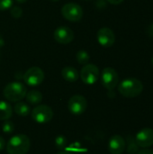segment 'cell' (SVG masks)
<instances>
[{
	"mask_svg": "<svg viewBox=\"0 0 153 154\" xmlns=\"http://www.w3.org/2000/svg\"><path fill=\"white\" fill-rule=\"evenodd\" d=\"M119 93L127 98H133L140 96L143 91V85L141 80L129 78L124 79L118 86Z\"/></svg>",
	"mask_w": 153,
	"mask_h": 154,
	"instance_id": "1",
	"label": "cell"
},
{
	"mask_svg": "<svg viewBox=\"0 0 153 154\" xmlns=\"http://www.w3.org/2000/svg\"><path fill=\"white\" fill-rule=\"evenodd\" d=\"M30 139L25 134H17L13 136L6 146L8 154H26L30 150Z\"/></svg>",
	"mask_w": 153,
	"mask_h": 154,
	"instance_id": "2",
	"label": "cell"
},
{
	"mask_svg": "<svg viewBox=\"0 0 153 154\" xmlns=\"http://www.w3.org/2000/svg\"><path fill=\"white\" fill-rule=\"evenodd\" d=\"M3 93L7 100L11 102H19L25 97L27 89L21 82H11L5 87Z\"/></svg>",
	"mask_w": 153,
	"mask_h": 154,
	"instance_id": "3",
	"label": "cell"
},
{
	"mask_svg": "<svg viewBox=\"0 0 153 154\" xmlns=\"http://www.w3.org/2000/svg\"><path fill=\"white\" fill-rule=\"evenodd\" d=\"M61 14L69 22H78L83 17V9L76 3H68L62 6Z\"/></svg>",
	"mask_w": 153,
	"mask_h": 154,
	"instance_id": "4",
	"label": "cell"
},
{
	"mask_svg": "<svg viewBox=\"0 0 153 154\" xmlns=\"http://www.w3.org/2000/svg\"><path fill=\"white\" fill-rule=\"evenodd\" d=\"M101 82L109 91L114 90L119 83V77L116 70L110 67L104 69L101 75Z\"/></svg>",
	"mask_w": 153,
	"mask_h": 154,
	"instance_id": "5",
	"label": "cell"
},
{
	"mask_svg": "<svg viewBox=\"0 0 153 154\" xmlns=\"http://www.w3.org/2000/svg\"><path fill=\"white\" fill-rule=\"evenodd\" d=\"M53 117L52 109L46 105H39L32 111V118L39 124L50 122Z\"/></svg>",
	"mask_w": 153,
	"mask_h": 154,
	"instance_id": "6",
	"label": "cell"
},
{
	"mask_svg": "<svg viewBox=\"0 0 153 154\" xmlns=\"http://www.w3.org/2000/svg\"><path fill=\"white\" fill-rule=\"evenodd\" d=\"M24 82L31 87H36L44 80V72L39 67H32L23 75Z\"/></svg>",
	"mask_w": 153,
	"mask_h": 154,
	"instance_id": "7",
	"label": "cell"
},
{
	"mask_svg": "<svg viewBox=\"0 0 153 154\" xmlns=\"http://www.w3.org/2000/svg\"><path fill=\"white\" fill-rule=\"evenodd\" d=\"M99 78V69L94 64H86L80 71V79L87 85L95 84Z\"/></svg>",
	"mask_w": 153,
	"mask_h": 154,
	"instance_id": "8",
	"label": "cell"
},
{
	"mask_svg": "<svg viewBox=\"0 0 153 154\" xmlns=\"http://www.w3.org/2000/svg\"><path fill=\"white\" fill-rule=\"evenodd\" d=\"M68 107L71 114L81 115L87 107V101L83 96L75 95L69 98L68 102Z\"/></svg>",
	"mask_w": 153,
	"mask_h": 154,
	"instance_id": "9",
	"label": "cell"
},
{
	"mask_svg": "<svg viewBox=\"0 0 153 154\" xmlns=\"http://www.w3.org/2000/svg\"><path fill=\"white\" fill-rule=\"evenodd\" d=\"M135 142L139 147L148 148L153 145V130L144 128L139 131L135 135Z\"/></svg>",
	"mask_w": 153,
	"mask_h": 154,
	"instance_id": "10",
	"label": "cell"
},
{
	"mask_svg": "<svg viewBox=\"0 0 153 154\" xmlns=\"http://www.w3.org/2000/svg\"><path fill=\"white\" fill-rule=\"evenodd\" d=\"M54 39L57 42H59L60 44H68L73 41L74 32L69 27L60 26L55 30Z\"/></svg>",
	"mask_w": 153,
	"mask_h": 154,
	"instance_id": "11",
	"label": "cell"
},
{
	"mask_svg": "<svg viewBox=\"0 0 153 154\" xmlns=\"http://www.w3.org/2000/svg\"><path fill=\"white\" fill-rule=\"evenodd\" d=\"M96 38H97L99 44L106 48L111 47L115 42V36L114 32L110 28H107V27L101 28L97 32Z\"/></svg>",
	"mask_w": 153,
	"mask_h": 154,
	"instance_id": "12",
	"label": "cell"
},
{
	"mask_svg": "<svg viewBox=\"0 0 153 154\" xmlns=\"http://www.w3.org/2000/svg\"><path fill=\"white\" fill-rule=\"evenodd\" d=\"M126 149L125 140L118 134L113 135L108 143V150L111 154H123Z\"/></svg>",
	"mask_w": 153,
	"mask_h": 154,
	"instance_id": "13",
	"label": "cell"
},
{
	"mask_svg": "<svg viewBox=\"0 0 153 154\" xmlns=\"http://www.w3.org/2000/svg\"><path fill=\"white\" fill-rule=\"evenodd\" d=\"M61 75H62V78L66 81H69V82H75L79 78L78 71L75 68L70 67V66L63 68V69L61 70Z\"/></svg>",
	"mask_w": 153,
	"mask_h": 154,
	"instance_id": "14",
	"label": "cell"
},
{
	"mask_svg": "<svg viewBox=\"0 0 153 154\" xmlns=\"http://www.w3.org/2000/svg\"><path fill=\"white\" fill-rule=\"evenodd\" d=\"M13 114L10 104L5 101H0V120H8Z\"/></svg>",
	"mask_w": 153,
	"mask_h": 154,
	"instance_id": "15",
	"label": "cell"
},
{
	"mask_svg": "<svg viewBox=\"0 0 153 154\" xmlns=\"http://www.w3.org/2000/svg\"><path fill=\"white\" fill-rule=\"evenodd\" d=\"M25 97L30 105H39L42 100L41 93L37 90H31L27 92Z\"/></svg>",
	"mask_w": 153,
	"mask_h": 154,
	"instance_id": "16",
	"label": "cell"
},
{
	"mask_svg": "<svg viewBox=\"0 0 153 154\" xmlns=\"http://www.w3.org/2000/svg\"><path fill=\"white\" fill-rule=\"evenodd\" d=\"M14 112L20 116H26L30 114V106L23 102H18L14 106Z\"/></svg>",
	"mask_w": 153,
	"mask_h": 154,
	"instance_id": "17",
	"label": "cell"
},
{
	"mask_svg": "<svg viewBox=\"0 0 153 154\" xmlns=\"http://www.w3.org/2000/svg\"><path fill=\"white\" fill-rule=\"evenodd\" d=\"M139 152V146L137 145L135 139L132 136L127 137V152L129 154H136Z\"/></svg>",
	"mask_w": 153,
	"mask_h": 154,
	"instance_id": "18",
	"label": "cell"
},
{
	"mask_svg": "<svg viewBox=\"0 0 153 154\" xmlns=\"http://www.w3.org/2000/svg\"><path fill=\"white\" fill-rule=\"evenodd\" d=\"M77 60L79 64L86 65L89 60V54L85 50H81L77 53Z\"/></svg>",
	"mask_w": 153,
	"mask_h": 154,
	"instance_id": "19",
	"label": "cell"
},
{
	"mask_svg": "<svg viewBox=\"0 0 153 154\" xmlns=\"http://www.w3.org/2000/svg\"><path fill=\"white\" fill-rule=\"evenodd\" d=\"M55 146L59 150H62V149L66 148V146H67V139L62 135L57 136L56 139H55Z\"/></svg>",
	"mask_w": 153,
	"mask_h": 154,
	"instance_id": "20",
	"label": "cell"
},
{
	"mask_svg": "<svg viewBox=\"0 0 153 154\" xmlns=\"http://www.w3.org/2000/svg\"><path fill=\"white\" fill-rule=\"evenodd\" d=\"M2 130H3V132H4L5 134H12V133L14 132V124H13L11 121L5 120V122L4 125H3Z\"/></svg>",
	"mask_w": 153,
	"mask_h": 154,
	"instance_id": "21",
	"label": "cell"
},
{
	"mask_svg": "<svg viewBox=\"0 0 153 154\" xmlns=\"http://www.w3.org/2000/svg\"><path fill=\"white\" fill-rule=\"evenodd\" d=\"M13 5V0H0V10L5 11Z\"/></svg>",
	"mask_w": 153,
	"mask_h": 154,
	"instance_id": "22",
	"label": "cell"
},
{
	"mask_svg": "<svg viewBox=\"0 0 153 154\" xmlns=\"http://www.w3.org/2000/svg\"><path fill=\"white\" fill-rule=\"evenodd\" d=\"M11 14L14 18H19L23 14V10L19 6H14L11 9Z\"/></svg>",
	"mask_w": 153,
	"mask_h": 154,
	"instance_id": "23",
	"label": "cell"
},
{
	"mask_svg": "<svg viewBox=\"0 0 153 154\" xmlns=\"http://www.w3.org/2000/svg\"><path fill=\"white\" fill-rule=\"evenodd\" d=\"M146 33L151 36V37H153V23H151L148 28H147V31H146Z\"/></svg>",
	"mask_w": 153,
	"mask_h": 154,
	"instance_id": "24",
	"label": "cell"
},
{
	"mask_svg": "<svg viewBox=\"0 0 153 154\" xmlns=\"http://www.w3.org/2000/svg\"><path fill=\"white\" fill-rule=\"evenodd\" d=\"M137 154H153V151L150 149H143L142 151H139Z\"/></svg>",
	"mask_w": 153,
	"mask_h": 154,
	"instance_id": "25",
	"label": "cell"
},
{
	"mask_svg": "<svg viewBox=\"0 0 153 154\" xmlns=\"http://www.w3.org/2000/svg\"><path fill=\"white\" fill-rule=\"evenodd\" d=\"M124 0H107L108 3L112 4V5H119L121 3H123Z\"/></svg>",
	"mask_w": 153,
	"mask_h": 154,
	"instance_id": "26",
	"label": "cell"
},
{
	"mask_svg": "<svg viewBox=\"0 0 153 154\" xmlns=\"http://www.w3.org/2000/svg\"><path fill=\"white\" fill-rule=\"evenodd\" d=\"M5 142L4 140V138L0 136V151H2L5 148Z\"/></svg>",
	"mask_w": 153,
	"mask_h": 154,
	"instance_id": "27",
	"label": "cell"
},
{
	"mask_svg": "<svg viewBox=\"0 0 153 154\" xmlns=\"http://www.w3.org/2000/svg\"><path fill=\"white\" fill-rule=\"evenodd\" d=\"M57 154H71V153H69V152H58Z\"/></svg>",
	"mask_w": 153,
	"mask_h": 154,
	"instance_id": "28",
	"label": "cell"
},
{
	"mask_svg": "<svg viewBox=\"0 0 153 154\" xmlns=\"http://www.w3.org/2000/svg\"><path fill=\"white\" fill-rule=\"evenodd\" d=\"M16 1H17L18 3H25L27 0H16Z\"/></svg>",
	"mask_w": 153,
	"mask_h": 154,
	"instance_id": "29",
	"label": "cell"
},
{
	"mask_svg": "<svg viewBox=\"0 0 153 154\" xmlns=\"http://www.w3.org/2000/svg\"><path fill=\"white\" fill-rule=\"evenodd\" d=\"M51 1H53V2H58V1H60V0H51Z\"/></svg>",
	"mask_w": 153,
	"mask_h": 154,
	"instance_id": "30",
	"label": "cell"
},
{
	"mask_svg": "<svg viewBox=\"0 0 153 154\" xmlns=\"http://www.w3.org/2000/svg\"><path fill=\"white\" fill-rule=\"evenodd\" d=\"M84 1H90V0H84Z\"/></svg>",
	"mask_w": 153,
	"mask_h": 154,
	"instance_id": "31",
	"label": "cell"
},
{
	"mask_svg": "<svg viewBox=\"0 0 153 154\" xmlns=\"http://www.w3.org/2000/svg\"><path fill=\"white\" fill-rule=\"evenodd\" d=\"M152 63H153V59H152Z\"/></svg>",
	"mask_w": 153,
	"mask_h": 154,
	"instance_id": "32",
	"label": "cell"
}]
</instances>
